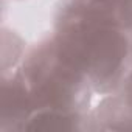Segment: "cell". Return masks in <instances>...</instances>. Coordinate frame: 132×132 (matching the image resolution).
<instances>
[{
	"mask_svg": "<svg viewBox=\"0 0 132 132\" xmlns=\"http://www.w3.org/2000/svg\"><path fill=\"white\" fill-rule=\"evenodd\" d=\"M28 86L36 110L53 109H79L84 93L90 92L84 75L65 57L51 36L36 39L17 70Z\"/></svg>",
	"mask_w": 132,
	"mask_h": 132,
	"instance_id": "1",
	"label": "cell"
},
{
	"mask_svg": "<svg viewBox=\"0 0 132 132\" xmlns=\"http://www.w3.org/2000/svg\"><path fill=\"white\" fill-rule=\"evenodd\" d=\"M36 110L33 95L22 79L14 72L2 76V103H0V123L2 129L17 127Z\"/></svg>",
	"mask_w": 132,
	"mask_h": 132,
	"instance_id": "2",
	"label": "cell"
},
{
	"mask_svg": "<svg viewBox=\"0 0 132 132\" xmlns=\"http://www.w3.org/2000/svg\"><path fill=\"white\" fill-rule=\"evenodd\" d=\"M86 115L79 109H53L44 107L34 110L20 126L22 130L45 132H72L84 127Z\"/></svg>",
	"mask_w": 132,
	"mask_h": 132,
	"instance_id": "3",
	"label": "cell"
},
{
	"mask_svg": "<svg viewBox=\"0 0 132 132\" xmlns=\"http://www.w3.org/2000/svg\"><path fill=\"white\" fill-rule=\"evenodd\" d=\"M112 98L120 112L132 115V57Z\"/></svg>",
	"mask_w": 132,
	"mask_h": 132,
	"instance_id": "4",
	"label": "cell"
},
{
	"mask_svg": "<svg viewBox=\"0 0 132 132\" xmlns=\"http://www.w3.org/2000/svg\"><path fill=\"white\" fill-rule=\"evenodd\" d=\"M40 2H44V0H3V5H10L13 8V6H28Z\"/></svg>",
	"mask_w": 132,
	"mask_h": 132,
	"instance_id": "5",
	"label": "cell"
}]
</instances>
